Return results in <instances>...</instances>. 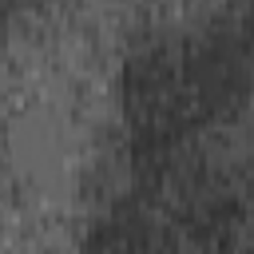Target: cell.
I'll return each instance as SVG.
<instances>
[{
	"label": "cell",
	"instance_id": "obj_3",
	"mask_svg": "<svg viewBox=\"0 0 254 254\" xmlns=\"http://www.w3.org/2000/svg\"><path fill=\"white\" fill-rule=\"evenodd\" d=\"M206 28L254 79V0H222L206 16Z\"/></svg>",
	"mask_w": 254,
	"mask_h": 254
},
{
	"label": "cell",
	"instance_id": "obj_5",
	"mask_svg": "<svg viewBox=\"0 0 254 254\" xmlns=\"http://www.w3.org/2000/svg\"><path fill=\"white\" fill-rule=\"evenodd\" d=\"M238 254H254V226L246 230V238H242V246H238Z\"/></svg>",
	"mask_w": 254,
	"mask_h": 254
},
{
	"label": "cell",
	"instance_id": "obj_4",
	"mask_svg": "<svg viewBox=\"0 0 254 254\" xmlns=\"http://www.w3.org/2000/svg\"><path fill=\"white\" fill-rule=\"evenodd\" d=\"M12 8H16V0H0V28L8 24V16H12Z\"/></svg>",
	"mask_w": 254,
	"mask_h": 254
},
{
	"label": "cell",
	"instance_id": "obj_1",
	"mask_svg": "<svg viewBox=\"0 0 254 254\" xmlns=\"http://www.w3.org/2000/svg\"><path fill=\"white\" fill-rule=\"evenodd\" d=\"M250 226V187L198 147L123 151V175L91 210L79 254H238Z\"/></svg>",
	"mask_w": 254,
	"mask_h": 254
},
{
	"label": "cell",
	"instance_id": "obj_2",
	"mask_svg": "<svg viewBox=\"0 0 254 254\" xmlns=\"http://www.w3.org/2000/svg\"><path fill=\"white\" fill-rule=\"evenodd\" d=\"M250 99L254 79L206 24L151 32L119 67L123 151L171 155L202 147V139L234 123Z\"/></svg>",
	"mask_w": 254,
	"mask_h": 254
}]
</instances>
